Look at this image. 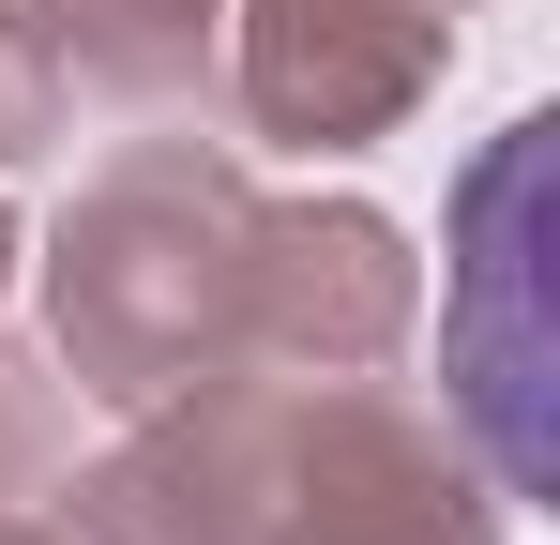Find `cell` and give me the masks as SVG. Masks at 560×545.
<instances>
[{
    "label": "cell",
    "mask_w": 560,
    "mask_h": 545,
    "mask_svg": "<svg viewBox=\"0 0 560 545\" xmlns=\"http://www.w3.org/2000/svg\"><path fill=\"white\" fill-rule=\"evenodd\" d=\"M77 545H500V485L455 409L378 379H197L121 409V454L61 485Z\"/></svg>",
    "instance_id": "cell-1"
},
{
    "label": "cell",
    "mask_w": 560,
    "mask_h": 545,
    "mask_svg": "<svg viewBox=\"0 0 560 545\" xmlns=\"http://www.w3.org/2000/svg\"><path fill=\"white\" fill-rule=\"evenodd\" d=\"M258 288H273V197L197 152L137 137L77 182L46 228V349L92 409H167L197 379H258Z\"/></svg>",
    "instance_id": "cell-2"
},
{
    "label": "cell",
    "mask_w": 560,
    "mask_h": 545,
    "mask_svg": "<svg viewBox=\"0 0 560 545\" xmlns=\"http://www.w3.org/2000/svg\"><path fill=\"white\" fill-rule=\"evenodd\" d=\"M455 77V0H228L212 91L273 152H364Z\"/></svg>",
    "instance_id": "cell-3"
},
{
    "label": "cell",
    "mask_w": 560,
    "mask_h": 545,
    "mask_svg": "<svg viewBox=\"0 0 560 545\" xmlns=\"http://www.w3.org/2000/svg\"><path fill=\"white\" fill-rule=\"evenodd\" d=\"M15 15L61 61V91H106V106H197L228 46V0H15Z\"/></svg>",
    "instance_id": "cell-4"
},
{
    "label": "cell",
    "mask_w": 560,
    "mask_h": 545,
    "mask_svg": "<svg viewBox=\"0 0 560 545\" xmlns=\"http://www.w3.org/2000/svg\"><path fill=\"white\" fill-rule=\"evenodd\" d=\"M61 121H77V91H61V61L31 46V15L0 0V167H46Z\"/></svg>",
    "instance_id": "cell-5"
},
{
    "label": "cell",
    "mask_w": 560,
    "mask_h": 545,
    "mask_svg": "<svg viewBox=\"0 0 560 545\" xmlns=\"http://www.w3.org/2000/svg\"><path fill=\"white\" fill-rule=\"evenodd\" d=\"M46 469H61V379L31 349H0V500H31Z\"/></svg>",
    "instance_id": "cell-6"
},
{
    "label": "cell",
    "mask_w": 560,
    "mask_h": 545,
    "mask_svg": "<svg viewBox=\"0 0 560 545\" xmlns=\"http://www.w3.org/2000/svg\"><path fill=\"white\" fill-rule=\"evenodd\" d=\"M0 545H77V531H46V515H15V500H0Z\"/></svg>",
    "instance_id": "cell-7"
},
{
    "label": "cell",
    "mask_w": 560,
    "mask_h": 545,
    "mask_svg": "<svg viewBox=\"0 0 560 545\" xmlns=\"http://www.w3.org/2000/svg\"><path fill=\"white\" fill-rule=\"evenodd\" d=\"M0 288H15V212H0Z\"/></svg>",
    "instance_id": "cell-8"
},
{
    "label": "cell",
    "mask_w": 560,
    "mask_h": 545,
    "mask_svg": "<svg viewBox=\"0 0 560 545\" xmlns=\"http://www.w3.org/2000/svg\"><path fill=\"white\" fill-rule=\"evenodd\" d=\"M455 15H469V0H455Z\"/></svg>",
    "instance_id": "cell-9"
}]
</instances>
